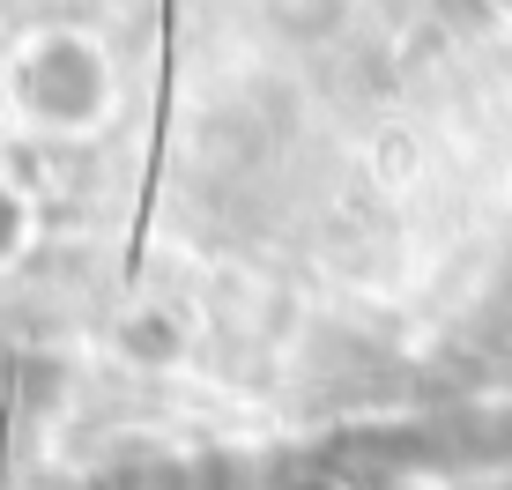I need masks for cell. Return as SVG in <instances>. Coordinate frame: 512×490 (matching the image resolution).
Here are the masks:
<instances>
[{"instance_id":"6da1fadb","label":"cell","mask_w":512,"mask_h":490,"mask_svg":"<svg viewBox=\"0 0 512 490\" xmlns=\"http://www.w3.org/2000/svg\"><path fill=\"white\" fill-rule=\"evenodd\" d=\"M15 238V216H8V201H0V245H8Z\"/></svg>"}]
</instances>
